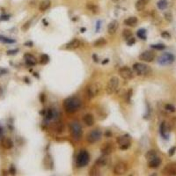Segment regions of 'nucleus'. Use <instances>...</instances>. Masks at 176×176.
I'll return each instance as SVG.
<instances>
[{
	"label": "nucleus",
	"instance_id": "nucleus-31",
	"mask_svg": "<svg viewBox=\"0 0 176 176\" xmlns=\"http://www.w3.org/2000/svg\"><path fill=\"white\" fill-rule=\"evenodd\" d=\"M55 130H56L58 134L63 133L64 130V123L62 122H57L56 123V125H55Z\"/></svg>",
	"mask_w": 176,
	"mask_h": 176
},
{
	"label": "nucleus",
	"instance_id": "nucleus-39",
	"mask_svg": "<svg viewBox=\"0 0 176 176\" xmlns=\"http://www.w3.org/2000/svg\"><path fill=\"white\" fill-rule=\"evenodd\" d=\"M165 20H167L168 22H171L172 20H173V15H172V13H165Z\"/></svg>",
	"mask_w": 176,
	"mask_h": 176
},
{
	"label": "nucleus",
	"instance_id": "nucleus-24",
	"mask_svg": "<svg viewBox=\"0 0 176 176\" xmlns=\"http://www.w3.org/2000/svg\"><path fill=\"white\" fill-rule=\"evenodd\" d=\"M150 2V0H137L136 3V9L138 12L143 11V9L145 8V6L147 5V4Z\"/></svg>",
	"mask_w": 176,
	"mask_h": 176
},
{
	"label": "nucleus",
	"instance_id": "nucleus-25",
	"mask_svg": "<svg viewBox=\"0 0 176 176\" xmlns=\"http://www.w3.org/2000/svg\"><path fill=\"white\" fill-rule=\"evenodd\" d=\"M43 164L47 169H52L53 168V160H52V158H51L49 154H47L45 156V158L43 159Z\"/></svg>",
	"mask_w": 176,
	"mask_h": 176
},
{
	"label": "nucleus",
	"instance_id": "nucleus-19",
	"mask_svg": "<svg viewBox=\"0 0 176 176\" xmlns=\"http://www.w3.org/2000/svg\"><path fill=\"white\" fill-rule=\"evenodd\" d=\"M0 143H1V146L5 150L12 149L13 146V142L12 141L11 138H9V137H3L1 139Z\"/></svg>",
	"mask_w": 176,
	"mask_h": 176
},
{
	"label": "nucleus",
	"instance_id": "nucleus-18",
	"mask_svg": "<svg viewBox=\"0 0 176 176\" xmlns=\"http://www.w3.org/2000/svg\"><path fill=\"white\" fill-rule=\"evenodd\" d=\"M108 155H106V154H103L102 156L99 157L97 159V160L95 161V165H97L98 167H105V165H108V161H109V159H108Z\"/></svg>",
	"mask_w": 176,
	"mask_h": 176
},
{
	"label": "nucleus",
	"instance_id": "nucleus-35",
	"mask_svg": "<svg viewBox=\"0 0 176 176\" xmlns=\"http://www.w3.org/2000/svg\"><path fill=\"white\" fill-rule=\"evenodd\" d=\"M137 37H139L142 40H146L147 36H146V30L145 29H139L137 33Z\"/></svg>",
	"mask_w": 176,
	"mask_h": 176
},
{
	"label": "nucleus",
	"instance_id": "nucleus-52",
	"mask_svg": "<svg viewBox=\"0 0 176 176\" xmlns=\"http://www.w3.org/2000/svg\"><path fill=\"white\" fill-rule=\"evenodd\" d=\"M100 27V20H98V21H97V26H96V32H99Z\"/></svg>",
	"mask_w": 176,
	"mask_h": 176
},
{
	"label": "nucleus",
	"instance_id": "nucleus-54",
	"mask_svg": "<svg viewBox=\"0 0 176 176\" xmlns=\"http://www.w3.org/2000/svg\"><path fill=\"white\" fill-rule=\"evenodd\" d=\"M108 62H109V60H108V59H105L104 61L102 62L101 64H108Z\"/></svg>",
	"mask_w": 176,
	"mask_h": 176
},
{
	"label": "nucleus",
	"instance_id": "nucleus-9",
	"mask_svg": "<svg viewBox=\"0 0 176 176\" xmlns=\"http://www.w3.org/2000/svg\"><path fill=\"white\" fill-rule=\"evenodd\" d=\"M174 56L171 53H165L159 58V64L160 65L165 66L173 64L174 62Z\"/></svg>",
	"mask_w": 176,
	"mask_h": 176
},
{
	"label": "nucleus",
	"instance_id": "nucleus-57",
	"mask_svg": "<svg viewBox=\"0 0 176 176\" xmlns=\"http://www.w3.org/2000/svg\"><path fill=\"white\" fill-rule=\"evenodd\" d=\"M85 31H86V28H81V32H82V33H84Z\"/></svg>",
	"mask_w": 176,
	"mask_h": 176
},
{
	"label": "nucleus",
	"instance_id": "nucleus-51",
	"mask_svg": "<svg viewBox=\"0 0 176 176\" xmlns=\"http://www.w3.org/2000/svg\"><path fill=\"white\" fill-rule=\"evenodd\" d=\"M92 59L94 60V62L95 63H99V58H98V56L94 54V55H92Z\"/></svg>",
	"mask_w": 176,
	"mask_h": 176
},
{
	"label": "nucleus",
	"instance_id": "nucleus-5",
	"mask_svg": "<svg viewBox=\"0 0 176 176\" xmlns=\"http://www.w3.org/2000/svg\"><path fill=\"white\" fill-rule=\"evenodd\" d=\"M90 161L89 153L86 151H81L78 154L77 157V165L78 167H84L88 165Z\"/></svg>",
	"mask_w": 176,
	"mask_h": 176
},
{
	"label": "nucleus",
	"instance_id": "nucleus-53",
	"mask_svg": "<svg viewBox=\"0 0 176 176\" xmlns=\"http://www.w3.org/2000/svg\"><path fill=\"white\" fill-rule=\"evenodd\" d=\"M4 73H7L6 70H1V71H0V75H4Z\"/></svg>",
	"mask_w": 176,
	"mask_h": 176
},
{
	"label": "nucleus",
	"instance_id": "nucleus-42",
	"mask_svg": "<svg viewBox=\"0 0 176 176\" xmlns=\"http://www.w3.org/2000/svg\"><path fill=\"white\" fill-rule=\"evenodd\" d=\"M135 43H136V39L133 38V37H131L129 40H127V44L129 46H132L133 44H135Z\"/></svg>",
	"mask_w": 176,
	"mask_h": 176
},
{
	"label": "nucleus",
	"instance_id": "nucleus-26",
	"mask_svg": "<svg viewBox=\"0 0 176 176\" xmlns=\"http://www.w3.org/2000/svg\"><path fill=\"white\" fill-rule=\"evenodd\" d=\"M86 8L94 14H97V13H100V7L98 5H94V4H92V3H88L86 5Z\"/></svg>",
	"mask_w": 176,
	"mask_h": 176
},
{
	"label": "nucleus",
	"instance_id": "nucleus-56",
	"mask_svg": "<svg viewBox=\"0 0 176 176\" xmlns=\"http://www.w3.org/2000/svg\"><path fill=\"white\" fill-rule=\"evenodd\" d=\"M24 79L26 80V83H27V84H29V83H30V82H29V79H28L27 78H25Z\"/></svg>",
	"mask_w": 176,
	"mask_h": 176
},
{
	"label": "nucleus",
	"instance_id": "nucleus-16",
	"mask_svg": "<svg viewBox=\"0 0 176 176\" xmlns=\"http://www.w3.org/2000/svg\"><path fill=\"white\" fill-rule=\"evenodd\" d=\"M119 27V23L117 20H113L108 26V32L110 35H113L116 33V31Z\"/></svg>",
	"mask_w": 176,
	"mask_h": 176
},
{
	"label": "nucleus",
	"instance_id": "nucleus-10",
	"mask_svg": "<svg viewBox=\"0 0 176 176\" xmlns=\"http://www.w3.org/2000/svg\"><path fill=\"white\" fill-rule=\"evenodd\" d=\"M128 171V165L124 162H119L117 163L115 167H114V174L116 175H122L125 174Z\"/></svg>",
	"mask_w": 176,
	"mask_h": 176
},
{
	"label": "nucleus",
	"instance_id": "nucleus-27",
	"mask_svg": "<svg viewBox=\"0 0 176 176\" xmlns=\"http://www.w3.org/2000/svg\"><path fill=\"white\" fill-rule=\"evenodd\" d=\"M50 5H51L50 1H48V0H44V1H43V2L40 4V5H39V10H40L41 12H45V11H47V10L50 7Z\"/></svg>",
	"mask_w": 176,
	"mask_h": 176
},
{
	"label": "nucleus",
	"instance_id": "nucleus-11",
	"mask_svg": "<svg viewBox=\"0 0 176 176\" xmlns=\"http://www.w3.org/2000/svg\"><path fill=\"white\" fill-rule=\"evenodd\" d=\"M119 75L123 78V79H131L133 78V71L130 68L127 67V66H123L122 68H120L119 70Z\"/></svg>",
	"mask_w": 176,
	"mask_h": 176
},
{
	"label": "nucleus",
	"instance_id": "nucleus-21",
	"mask_svg": "<svg viewBox=\"0 0 176 176\" xmlns=\"http://www.w3.org/2000/svg\"><path fill=\"white\" fill-rule=\"evenodd\" d=\"M83 122H84V123L88 127L92 126L94 124V116L91 115V114H86V115H85L84 117H83Z\"/></svg>",
	"mask_w": 176,
	"mask_h": 176
},
{
	"label": "nucleus",
	"instance_id": "nucleus-29",
	"mask_svg": "<svg viewBox=\"0 0 176 176\" xmlns=\"http://www.w3.org/2000/svg\"><path fill=\"white\" fill-rule=\"evenodd\" d=\"M99 167H98L97 165H94V167H92L90 169L89 174H90L91 176H99V175H100L101 173H100V170Z\"/></svg>",
	"mask_w": 176,
	"mask_h": 176
},
{
	"label": "nucleus",
	"instance_id": "nucleus-17",
	"mask_svg": "<svg viewBox=\"0 0 176 176\" xmlns=\"http://www.w3.org/2000/svg\"><path fill=\"white\" fill-rule=\"evenodd\" d=\"M24 59L26 61V64L29 66H35L37 64L36 58L32 54H29V53L25 54L24 55Z\"/></svg>",
	"mask_w": 176,
	"mask_h": 176
},
{
	"label": "nucleus",
	"instance_id": "nucleus-34",
	"mask_svg": "<svg viewBox=\"0 0 176 176\" xmlns=\"http://www.w3.org/2000/svg\"><path fill=\"white\" fill-rule=\"evenodd\" d=\"M50 58L49 56L47 55V54H43V55H41V58H40V63L43 64V65H45L47 64H48V62H49Z\"/></svg>",
	"mask_w": 176,
	"mask_h": 176
},
{
	"label": "nucleus",
	"instance_id": "nucleus-33",
	"mask_svg": "<svg viewBox=\"0 0 176 176\" xmlns=\"http://www.w3.org/2000/svg\"><path fill=\"white\" fill-rule=\"evenodd\" d=\"M157 5H158V8L159 10H165L168 6V3H167V0H159V1L157 3Z\"/></svg>",
	"mask_w": 176,
	"mask_h": 176
},
{
	"label": "nucleus",
	"instance_id": "nucleus-41",
	"mask_svg": "<svg viewBox=\"0 0 176 176\" xmlns=\"http://www.w3.org/2000/svg\"><path fill=\"white\" fill-rule=\"evenodd\" d=\"M161 36L165 39H170L171 38V35L168 32H167V31H164V32H162Z\"/></svg>",
	"mask_w": 176,
	"mask_h": 176
},
{
	"label": "nucleus",
	"instance_id": "nucleus-20",
	"mask_svg": "<svg viewBox=\"0 0 176 176\" xmlns=\"http://www.w3.org/2000/svg\"><path fill=\"white\" fill-rule=\"evenodd\" d=\"M80 44H81V43L78 39H72L70 41H69V43L66 44V48L73 50V49L78 48L80 46Z\"/></svg>",
	"mask_w": 176,
	"mask_h": 176
},
{
	"label": "nucleus",
	"instance_id": "nucleus-30",
	"mask_svg": "<svg viewBox=\"0 0 176 176\" xmlns=\"http://www.w3.org/2000/svg\"><path fill=\"white\" fill-rule=\"evenodd\" d=\"M158 157V153L156 151H154V150H151V151H148L145 154V159L149 161L154 158H156Z\"/></svg>",
	"mask_w": 176,
	"mask_h": 176
},
{
	"label": "nucleus",
	"instance_id": "nucleus-40",
	"mask_svg": "<svg viewBox=\"0 0 176 176\" xmlns=\"http://www.w3.org/2000/svg\"><path fill=\"white\" fill-rule=\"evenodd\" d=\"M30 26H31V20H28L27 22H26V23L22 26L21 29H22L23 31H27V30H28V28L30 27Z\"/></svg>",
	"mask_w": 176,
	"mask_h": 176
},
{
	"label": "nucleus",
	"instance_id": "nucleus-23",
	"mask_svg": "<svg viewBox=\"0 0 176 176\" xmlns=\"http://www.w3.org/2000/svg\"><path fill=\"white\" fill-rule=\"evenodd\" d=\"M137 22H138V19L137 17H134V16L129 17L124 20V24H125L126 26H129V27H136Z\"/></svg>",
	"mask_w": 176,
	"mask_h": 176
},
{
	"label": "nucleus",
	"instance_id": "nucleus-3",
	"mask_svg": "<svg viewBox=\"0 0 176 176\" xmlns=\"http://www.w3.org/2000/svg\"><path fill=\"white\" fill-rule=\"evenodd\" d=\"M119 86V78L116 76L112 77L107 84L106 86V92L108 95H112L117 91Z\"/></svg>",
	"mask_w": 176,
	"mask_h": 176
},
{
	"label": "nucleus",
	"instance_id": "nucleus-47",
	"mask_svg": "<svg viewBox=\"0 0 176 176\" xmlns=\"http://www.w3.org/2000/svg\"><path fill=\"white\" fill-rule=\"evenodd\" d=\"M132 92H133L132 89H130V90L128 92V94H127V100H128V101H130V98H131V96H132Z\"/></svg>",
	"mask_w": 176,
	"mask_h": 176
},
{
	"label": "nucleus",
	"instance_id": "nucleus-58",
	"mask_svg": "<svg viewBox=\"0 0 176 176\" xmlns=\"http://www.w3.org/2000/svg\"><path fill=\"white\" fill-rule=\"evenodd\" d=\"M34 76H35V77H37V78H39V76H38V73H34Z\"/></svg>",
	"mask_w": 176,
	"mask_h": 176
},
{
	"label": "nucleus",
	"instance_id": "nucleus-55",
	"mask_svg": "<svg viewBox=\"0 0 176 176\" xmlns=\"http://www.w3.org/2000/svg\"><path fill=\"white\" fill-rule=\"evenodd\" d=\"M2 133H3V128L0 126V137L2 136Z\"/></svg>",
	"mask_w": 176,
	"mask_h": 176
},
{
	"label": "nucleus",
	"instance_id": "nucleus-13",
	"mask_svg": "<svg viewBox=\"0 0 176 176\" xmlns=\"http://www.w3.org/2000/svg\"><path fill=\"white\" fill-rule=\"evenodd\" d=\"M155 58V54L152 52V51L147 50L143 52L140 56H139V59L143 62H147V63H151L152 62Z\"/></svg>",
	"mask_w": 176,
	"mask_h": 176
},
{
	"label": "nucleus",
	"instance_id": "nucleus-45",
	"mask_svg": "<svg viewBox=\"0 0 176 176\" xmlns=\"http://www.w3.org/2000/svg\"><path fill=\"white\" fill-rule=\"evenodd\" d=\"M40 101H41V103H43L46 101V95H45V94H40Z\"/></svg>",
	"mask_w": 176,
	"mask_h": 176
},
{
	"label": "nucleus",
	"instance_id": "nucleus-6",
	"mask_svg": "<svg viewBox=\"0 0 176 176\" xmlns=\"http://www.w3.org/2000/svg\"><path fill=\"white\" fill-rule=\"evenodd\" d=\"M101 90V86L98 83H92V84L89 85L86 88V94L89 99H92L96 97Z\"/></svg>",
	"mask_w": 176,
	"mask_h": 176
},
{
	"label": "nucleus",
	"instance_id": "nucleus-59",
	"mask_svg": "<svg viewBox=\"0 0 176 176\" xmlns=\"http://www.w3.org/2000/svg\"><path fill=\"white\" fill-rule=\"evenodd\" d=\"M111 1H113V2H115V3H116V2H118L119 0H111Z\"/></svg>",
	"mask_w": 176,
	"mask_h": 176
},
{
	"label": "nucleus",
	"instance_id": "nucleus-43",
	"mask_svg": "<svg viewBox=\"0 0 176 176\" xmlns=\"http://www.w3.org/2000/svg\"><path fill=\"white\" fill-rule=\"evenodd\" d=\"M18 52H19V49H13V50H8L6 53L8 56H13V55H16Z\"/></svg>",
	"mask_w": 176,
	"mask_h": 176
},
{
	"label": "nucleus",
	"instance_id": "nucleus-4",
	"mask_svg": "<svg viewBox=\"0 0 176 176\" xmlns=\"http://www.w3.org/2000/svg\"><path fill=\"white\" fill-rule=\"evenodd\" d=\"M133 70L136 72V74L138 76H146L150 74V72H151V68L148 65L144 64H141V63L134 64Z\"/></svg>",
	"mask_w": 176,
	"mask_h": 176
},
{
	"label": "nucleus",
	"instance_id": "nucleus-37",
	"mask_svg": "<svg viewBox=\"0 0 176 176\" xmlns=\"http://www.w3.org/2000/svg\"><path fill=\"white\" fill-rule=\"evenodd\" d=\"M151 48L157 49V50H163L165 48V46L164 44H154V45H151Z\"/></svg>",
	"mask_w": 176,
	"mask_h": 176
},
{
	"label": "nucleus",
	"instance_id": "nucleus-14",
	"mask_svg": "<svg viewBox=\"0 0 176 176\" xmlns=\"http://www.w3.org/2000/svg\"><path fill=\"white\" fill-rule=\"evenodd\" d=\"M114 150H115V147H114L112 143H105L102 144V146L100 147V151L102 152V154H106V155H109L111 154Z\"/></svg>",
	"mask_w": 176,
	"mask_h": 176
},
{
	"label": "nucleus",
	"instance_id": "nucleus-8",
	"mask_svg": "<svg viewBox=\"0 0 176 176\" xmlns=\"http://www.w3.org/2000/svg\"><path fill=\"white\" fill-rule=\"evenodd\" d=\"M102 136V132L101 130H100L99 129H95L94 130H92L86 137V141L89 143H97L100 137Z\"/></svg>",
	"mask_w": 176,
	"mask_h": 176
},
{
	"label": "nucleus",
	"instance_id": "nucleus-1",
	"mask_svg": "<svg viewBox=\"0 0 176 176\" xmlns=\"http://www.w3.org/2000/svg\"><path fill=\"white\" fill-rule=\"evenodd\" d=\"M81 107V100L76 97L71 96L68 97L64 100V108L68 114L76 113Z\"/></svg>",
	"mask_w": 176,
	"mask_h": 176
},
{
	"label": "nucleus",
	"instance_id": "nucleus-46",
	"mask_svg": "<svg viewBox=\"0 0 176 176\" xmlns=\"http://www.w3.org/2000/svg\"><path fill=\"white\" fill-rule=\"evenodd\" d=\"M175 151H176V147H175V146L172 147V148L169 150V151H168V155H169L170 157L173 156V154L175 153Z\"/></svg>",
	"mask_w": 176,
	"mask_h": 176
},
{
	"label": "nucleus",
	"instance_id": "nucleus-22",
	"mask_svg": "<svg viewBox=\"0 0 176 176\" xmlns=\"http://www.w3.org/2000/svg\"><path fill=\"white\" fill-rule=\"evenodd\" d=\"M161 162H162L161 159L159 158V157H156V158H154V159L149 160V162H148V167H149L150 168H153V169H154V168H158L159 165H161Z\"/></svg>",
	"mask_w": 176,
	"mask_h": 176
},
{
	"label": "nucleus",
	"instance_id": "nucleus-12",
	"mask_svg": "<svg viewBox=\"0 0 176 176\" xmlns=\"http://www.w3.org/2000/svg\"><path fill=\"white\" fill-rule=\"evenodd\" d=\"M162 173L164 175H171V176L176 175V163L167 164L162 170Z\"/></svg>",
	"mask_w": 176,
	"mask_h": 176
},
{
	"label": "nucleus",
	"instance_id": "nucleus-38",
	"mask_svg": "<svg viewBox=\"0 0 176 176\" xmlns=\"http://www.w3.org/2000/svg\"><path fill=\"white\" fill-rule=\"evenodd\" d=\"M165 108L168 112H174L175 111V107L172 104H167L165 106Z\"/></svg>",
	"mask_w": 176,
	"mask_h": 176
},
{
	"label": "nucleus",
	"instance_id": "nucleus-2",
	"mask_svg": "<svg viewBox=\"0 0 176 176\" xmlns=\"http://www.w3.org/2000/svg\"><path fill=\"white\" fill-rule=\"evenodd\" d=\"M70 130L72 137L75 140H79L82 137L83 130H82V126L80 125L78 122L77 121L71 122L70 123Z\"/></svg>",
	"mask_w": 176,
	"mask_h": 176
},
{
	"label": "nucleus",
	"instance_id": "nucleus-28",
	"mask_svg": "<svg viewBox=\"0 0 176 176\" xmlns=\"http://www.w3.org/2000/svg\"><path fill=\"white\" fill-rule=\"evenodd\" d=\"M106 44H107V41H106L105 38H103V37L97 39L94 43V46L95 48H102V47H104Z\"/></svg>",
	"mask_w": 176,
	"mask_h": 176
},
{
	"label": "nucleus",
	"instance_id": "nucleus-36",
	"mask_svg": "<svg viewBox=\"0 0 176 176\" xmlns=\"http://www.w3.org/2000/svg\"><path fill=\"white\" fill-rule=\"evenodd\" d=\"M122 37L125 39L126 41L129 40L130 38L132 37V32H131L130 30H129V29H124L123 32H122Z\"/></svg>",
	"mask_w": 176,
	"mask_h": 176
},
{
	"label": "nucleus",
	"instance_id": "nucleus-32",
	"mask_svg": "<svg viewBox=\"0 0 176 176\" xmlns=\"http://www.w3.org/2000/svg\"><path fill=\"white\" fill-rule=\"evenodd\" d=\"M0 41H2L4 43H7V44H12V43H15L16 41L13 40V39H11V38H8V37H5L4 35H0Z\"/></svg>",
	"mask_w": 176,
	"mask_h": 176
},
{
	"label": "nucleus",
	"instance_id": "nucleus-44",
	"mask_svg": "<svg viewBox=\"0 0 176 176\" xmlns=\"http://www.w3.org/2000/svg\"><path fill=\"white\" fill-rule=\"evenodd\" d=\"M9 173H11V174H15L16 173V168H15V167L13 165H12L11 167H10V168H9Z\"/></svg>",
	"mask_w": 176,
	"mask_h": 176
},
{
	"label": "nucleus",
	"instance_id": "nucleus-15",
	"mask_svg": "<svg viewBox=\"0 0 176 176\" xmlns=\"http://www.w3.org/2000/svg\"><path fill=\"white\" fill-rule=\"evenodd\" d=\"M159 132H160V135L164 139H168L169 137V129L167 127V124L165 123V122H163L160 124V127H159Z\"/></svg>",
	"mask_w": 176,
	"mask_h": 176
},
{
	"label": "nucleus",
	"instance_id": "nucleus-48",
	"mask_svg": "<svg viewBox=\"0 0 176 176\" xmlns=\"http://www.w3.org/2000/svg\"><path fill=\"white\" fill-rule=\"evenodd\" d=\"M25 46H26V47H30V48H32V47L34 46V43H33V41H27V43H25Z\"/></svg>",
	"mask_w": 176,
	"mask_h": 176
},
{
	"label": "nucleus",
	"instance_id": "nucleus-7",
	"mask_svg": "<svg viewBox=\"0 0 176 176\" xmlns=\"http://www.w3.org/2000/svg\"><path fill=\"white\" fill-rule=\"evenodd\" d=\"M116 141L121 150H127L130 147V136L128 134L118 137Z\"/></svg>",
	"mask_w": 176,
	"mask_h": 176
},
{
	"label": "nucleus",
	"instance_id": "nucleus-50",
	"mask_svg": "<svg viewBox=\"0 0 176 176\" xmlns=\"http://www.w3.org/2000/svg\"><path fill=\"white\" fill-rule=\"evenodd\" d=\"M10 16H8V15H2L1 17H0V20H8L10 18H9Z\"/></svg>",
	"mask_w": 176,
	"mask_h": 176
},
{
	"label": "nucleus",
	"instance_id": "nucleus-49",
	"mask_svg": "<svg viewBox=\"0 0 176 176\" xmlns=\"http://www.w3.org/2000/svg\"><path fill=\"white\" fill-rule=\"evenodd\" d=\"M105 137H112V132H111V130H106V132H105Z\"/></svg>",
	"mask_w": 176,
	"mask_h": 176
}]
</instances>
